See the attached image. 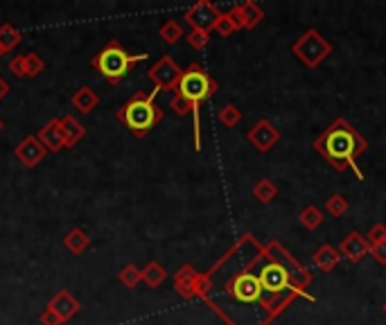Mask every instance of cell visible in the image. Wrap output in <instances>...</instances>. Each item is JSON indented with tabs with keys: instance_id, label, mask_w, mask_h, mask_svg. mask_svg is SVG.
<instances>
[{
	"instance_id": "8",
	"label": "cell",
	"mask_w": 386,
	"mask_h": 325,
	"mask_svg": "<svg viewBox=\"0 0 386 325\" xmlns=\"http://www.w3.org/2000/svg\"><path fill=\"white\" fill-rule=\"evenodd\" d=\"M147 77L154 84V91H158V93L177 91V86L183 77V68L170 55H163L152 68L147 70Z\"/></svg>"
},
{
	"instance_id": "22",
	"label": "cell",
	"mask_w": 386,
	"mask_h": 325,
	"mask_svg": "<svg viewBox=\"0 0 386 325\" xmlns=\"http://www.w3.org/2000/svg\"><path fill=\"white\" fill-rule=\"evenodd\" d=\"M165 278H167V271H165L163 265H160V262H156V260L147 262V267L143 269V282L147 287L156 290V287H160V285L165 282Z\"/></svg>"
},
{
	"instance_id": "21",
	"label": "cell",
	"mask_w": 386,
	"mask_h": 325,
	"mask_svg": "<svg viewBox=\"0 0 386 325\" xmlns=\"http://www.w3.org/2000/svg\"><path fill=\"white\" fill-rule=\"evenodd\" d=\"M61 129H64L66 149H72L86 136V127L75 116H70V114L61 118Z\"/></svg>"
},
{
	"instance_id": "33",
	"label": "cell",
	"mask_w": 386,
	"mask_h": 325,
	"mask_svg": "<svg viewBox=\"0 0 386 325\" xmlns=\"http://www.w3.org/2000/svg\"><path fill=\"white\" fill-rule=\"evenodd\" d=\"M368 244L375 246V244H384L386 242V224H373V228L368 231Z\"/></svg>"
},
{
	"instance_id": "23",
	"label": "cell",
	"mask_w": 386,
	"mask_h": 325,
	"mask_svg": "<svg viewBox=\"0 0 386 325\" xmlns=\"http://www.w3.org/2000/svg\"><path fill=\"white\" fill-rule=\"evenodd\" d=\"M21 41H23L21 30H16L11 23L0 25V48H3V53H11V50H16V45Z\"/></svg>"
},
{
	"instance_id": "11",
	"label": "cell",
	"mask_w": 386,
	"mask_h": 325,
	"mask_svg": "<svg viewBox=\"0 0 386 325\" xmlns=\"http://www.w3.org/2000/svg\"><path fill=\"white\" fill-rule=\"evenodd\" d=\"M246 138H248V143H251L258 149L260 154H267V152H271V149L278 145L280 131H278V127L271 120L263 118L260 122H255L251 129H248Z\"/></svg>"
},
{
	"instance_id": "3",
	"label": "cell",
	"mask_w": 386,
	"mask_h": 325,
	"mask_svg": "<svg viewBox=\"0 0 386 325\" xmlns=\"http://www.w3.org/2000/svg\"><path fill=\"white\" fill-rule=\"evenodd\" d=\"M147 55H129L127 50L120 45V41L111 39L99 53L91 59V66L102 75V77L111 84L118 86L127 75L131 72V68L138 64V61H145Z\"/></svg>"
},
{
	"instance_id": "31",
	"label": "cell",
	"mask_w": 386,
	"mask_h": 325,
	"mask_svg": "<svg viewBox=\"0 0 386 325\" xmlns=\"http://www.w3.org/2000/svg\"><path fill=\"white\" fill-rule=\"evenodd\" d=\"M45 70V61L36 55V53H28L25 55V72H28V77H39V75Z\"/></svg>"
},
{
	"instance_id": "18",
	"label": "cell",
	"mask_w": 386,
	"mask_h": 325,
	"mask_svg": "<svg viewBox=\"0 0 386 325\" xmlns=\"http://www.w3.org/2000/svg\"><path fill=\"white\" fill-rule=\"evenodd\" d=\"M312 262H314V267L321 269L323 273H330L332 269H337V265L341 262V253H339L337 246L321 244L312 255Z\"/></svg>"
},
{
	"instance_id": "35",
	"label": "cell",
	"mask_w": 386,
	"mask_h": 325,
	"mask_svg": "<svg viewBox=\"0 0 386 325\" xmlns=\"http://www.w3.org/2000/svg\"><path fill=\"white\" fill-rule=\"evenodd\" d=\"M39 323H41V325H64V321H61V316H59L57 312H55L53 307H50V305H45V309L41 312Z\"/></svg>"
},
{
	"instance_id": "5",
	"label": "cell",
	"mask_w": 386,
	"mask_h": 325,
	"mask_svg": "<svg viewBox=\"0 0 386 325\" xmlns=\"http://www.w3.org/2000/svg\"><path fill=\"white\" fill-rule=\"evenodd\" d=\"M265 253H267V258L269 260H273V262H280V265H285L287 267V271H290V278H292V285H294V290L301 294L303 298H309V301H314L312 296L307 294V287L312 285V273H309L301 262H298L287 248H285L280 242H269L267 246H265Z\"/></svg>"
},
{
	"instance_id": "29",
	"label": "cell",
	"mask_w": 386,
	"mask_h": 325,
	"mask_svg": "<svg viewBox=\"0 0 386 325\" xmlns=\"http://www.w3.org/2000/svg\"><path fill=\"white\" fill-rule=\"evenodd\" d=\"M348 208H351V204H348V199L339 192H334L326 199V212L332 217H343Z\"/></svg>"
},
{
	"instance_id": "28",
	"label": "cell",
	"mask_w": 386,
	"mask_h": 325,
	"mask_svg": "<svg viewBox=\"0 0 386 325\" xmlns=\"http://www.w3.org/2000/svg\"><path fill=\"white\" fill-rule=\"evenodd\" d=\"M217 120H219L226 129H235V127H238V124L242 122V111H240L238 106H235V104H226V106H221V109H219Z\"/></svg>"
},
{
	"instance_id": "9",
	"label": "cell",
	"mask_w": 386,
	"mask_h": 325,
	"mask_svg": "<svg viewBox=\"0 0 386 325\" xmlns=\"http://www.w3.org/2000/svg\"><path fill=\"white\" fill-rule=\"evenodd\" d=\"M260 282H263V290L271 296H280L282 292H292L296 296H301L292 285V278H290V271L285 265H280V262H273L269 260V265H265L263 269H260Z\"/></svg>"
},
{
	"instance_id": "19",
	"label": "cell",
	"mask_w": 386,
	"mask_h": 325,
	"mask_svg": "<svg viewBox=\"0 0 386 325\" xmlns=\"http://www.w3.org/2000/svg\"><path fill=\"white\" fill-rule=\"evenodd\" d=\"M70 104L79 111L82 116H89L91 111L97 109L99 104V95L91 89V86H79L77 91H75V95L70 97Z\"/></svg>"
},
{
	"instance_id": "6",
	"label": "cell",
	"mask_w": 386,
	"mask_h": 325,
	"mask_svg": "<svg viewBox=\"0 0 386 325\" xmlns=\"http://www.w3.org/2000/svg\"><path fill=\"white\" fill-rule=\"evenodd\" d=\"M292 53L296 55V59H301L307 68H316L332 55V43H328L326 36L319 30H307L301 39L294 41Z\"/></svg>"
},
{
	"instance_id": "32",
	"label": "cell",
	"mask_w": 386,
	"mask_h": 325,
	"mask_svg": "<svg viewBox=\"0 0 386 325\" xmlns=\"http://www.w3.org/2000/svg\"><path fill=\"white\" fill-rule=\"evenodd\" d=\"M185 39H188L190 48H194V50H204V48L210 43V32H204V30H190Z\"/></svg>"
},
{
	"instance_id": "20",
	"label": "cell",
	"mask_w": 386,
	"mask_h": 325,
	"mask_svg": "<svg viewBox=\"0 0 386 325\" xmlns=\"http://www.w3.org/2000/svg\"><path fill=\"white\" fill-rule=\"evenodd\" d=\"M89 246H91V235L82 226H75L64 235V248L70 251L72 255H82Z\"/></svg>"
},
{
	"instance_id": "34",
	"label": "cell",
	"mask_w": 386,
	"mask_h": 325,
	"mask_svg": "<svg viewBox=\"0 0 386 325\" xmlns=\"http://www.w3.org/2000/svg\"><path fill=\"white\" fill-rule=\"evenodd\" d=\"M9 72L14 75V77H28V72H25V55L11 57V61H9Z\"/></svg>"
},
{
	"instance_id": "37",
	"label": "cell",
	"mask_w": 386,
	"mask_h": 325,
	"mask_svg": "<svg viewBox=\"0 0 386 325\" xmlns=\"http://www.w3.org/2000/svg\"><path fill=\"white\" fill-rule=\"evenodd\" d=\"M9 91H11V86H9L3 77H0V102H3V99L9 95Z\"/></svg>"
},
{
	"instance_id": "25",
	"label": "cell",
	"mask_w": 386,
	"mask_h": 325,
	"mask_svg": "<svg viewBox=\"0 0 386 325\" xmlns=\"http://www.w3.org/2000/svg\"><path fill=\"white\" fill-rule=\"evenodd\" d=\"M253 197L258 199L260 204H271L273 199L278 197V187L271 179H260L255 185H253Z\"/></svg>"
},
{
	"instance_id": "1",
	"label": "cell",
	"mask_w": 386,
	"mask_h": 325,
	"mask_svg": "<svg viewBox=\"0 0 386 325\" xmlns=\"http://www.w3.org/2000/svg\"><path fill=\"white\" fill-rule=\"evenodd\" d=\"M312 147L330 162L332 170H353L355 177L364 181V174L359 170L357 160L368 149V141L362 138L359 131L346 118H337L332 124H328L326 131L319 136Z\"/></svg>"
},
{
	"instance_id": "39",
	"label": "cell",
	"mask_w": 386,
	"mask_h": 325,
	"mask_svg": "<svg viewBox=\"0 0 386 325\" xmlns=\"http://www.w3.org/2000/svg\"><path fill=\"white\" fill-rule=\"evenodd\" d=\"M3 55H5V53H3V48H0V57H3Z\"/></svg>"
},
{
	"instance_id": "14",
	"label": "cell",
	"mask_w": 386,
	"mask_h": 325,
	"mask_svg": "<svg viewBox=\"0 0 386 325\" xmlns=\"http://www.w3.org/2000/svg\"><path fill=\"white\" fill-rule=\"evenodd\" d=\"M231 14H233L235 21H238L240 30H253L255 25L263 23V18H265V9L260 7L258 3H253V0H246V3L235 5V7L231 9Z\"/></svg>"
},
{
	"instance_id": "10",
	"label": "cell",
	"mask_w": 386,
	"mask_h": 325,
	"mask_svg": "<svg viewBox=\"0 0 386 325\" xmlns=\"http://www.w3.org/2000/svg\"><path fill=\"white\" fill-rule=\"evenodd\" d=\"M219 16H221V11L213 3H208V0H199V3L185 9V14H183L185 23H188L192 30H204V32H213Z\"/></svg>"
},
{
	"instance_id": "4",
	"label": "cell",
	"mask_w": 386,
	"mask_h": 325,
	"mask_svg": "<svg viewBox=\"0 0 386 325\" xmlns=\"http://www.w3.org/2000/svg\"><path fill=\"white\" fill-rule=\"evenodd\" d=\"M217 89H219L217 82L204 70L202 64H190L183 70V77L177 86V91H174V95L185 97L194 106H202L206 99H210L217 93Z\"/></svg>"
},
{
	"instance_id": "13",
	"label": "cell",
	"mask_w": 386,
	"mask_h": 325,
	"mask_svg": "<svg viewBox=\"0 0 386 325\" xmlns=\"http://www.w3.org/2000/svg\"><path fill=\"white\" fill-rule=\"evenodd\" d=\"M339 253L341 258H346L348 262H359L362 258H366L370 253V244L366 240V235H362L359 231H351L343 240L339 242Z\"/></svg>"
},
{
	"instance_id": "27",
	"label": "cell",
	"mask_w": 386,
	"mask_h": 325,
	"mask_svg": "<svg viewBox=\"0 0 386 325\" xmlns=\"http://www.w3.org/2000/svg\"><path fill=\"white\" fill-rule=\"evenodd\" d=\"M118 280L127 287V290H136L143 282V269H138L136 265H124L118 273Z\"/></svg>"
},
{
	"instance_id": "15",
	"label": "cell",
	"mask_w": 386,
	"mask_h": 325,
	"mask_svg": "<svg viewBox=\"0 0 386 325\" xmlns=\"http://www.w3.org/2000/svg\"><path fill=\"white\" fill-rule=\"evenodd\" d=\"M36 138H39L41 145L53 154H59L61 149H66L64 129H61V118H53L50 122H45V127H41V131L36 133Z\"/></svg>"
},
{
	"instance_id": "7",
	"label": "cell",
	"mask_w": 386,
	"mask_h": 325,
	"mask_svg": "<svg viewBox=\"0 0 386 325\" xmlns=\"http://www.w3.org/2000/svg\"><path fill=\"white\" fill-rule=\"evenodd\" d=\"M224 292H226L233 301H238L242 305H260V301L265 298L260 276H255V273H251L248 269L231 276L226 285H224Z\"/></svg>"
},
{
	"instance_id": "24",
	"label": "cell",
	"mask_w": 386,
	"mask_h": 325,
	"mask_svg": "<svg viewBox=\"0 0 386 325\" xmlns=\"http://www.w3.org/2000/svg\"><path fill=\"white\" fill-rule=\"evenodd\" d=\"M298 221H301L307 231H314L326 221V215H323V210L319 206H305L301 210V215H298Z\"/></svg>"
},
{
	"instance_id": "16",
	"label": "cell",
	"mask_w": 386,
	"mask_h": 325,
	"mask_svg": "<svg viewBox=\"0 0 386 325\" xmlns=\"http://www.w3.org/2000/svg\"><path fill=\"white\" fill-rule=\"evenodd\" d=\"M50 307H53L57 314L61 316V321L64 323H68L72 316H77L79 314V309H82V305H79V301L75 298L70 292H66V290H59L55 296H53V301L48 303Z\"/></svg>"
},
{
	"instance_id": "12",
	"label": "cell",
	"mask_w": 386,
	"mask_h": 325,
	"mask_svg": "<svg viewBox=\"0 0 386 325\" xmlns=\"http://www.w3.org/2000/svg\"><path fill=\"white\" fill-rule=\"evenodd\" d=\"M14 156L23 162L28 170H34L39 162L48 156V149L41 145V141L36 136H25V138L16 145Z\"/></svg>"
},
{
	"instance_id": "40",
	"label": "cell",
	"mask_w": 386,
	"mask_h": 325,
	"mask_svg": "<svg viewBox=\"0 0 386 325\" xmlns=\"http://www.w3.org/2000/svg\"><path fill=\"white\" fill-rule=\"evenodd\" d=\"M384 314H386V303H384Z\"/></svg>"
},
{
	"instance_id": "30",
	"label": "cell",
	"mask_w": 386,
	"mask_h": 325,
	"mask_svg": "<svg viewBox=\"0 0 386 325\" xmlns=\"http://www.w3.org/2000/svg\"><path fill=\"white\" fill-rule=\"evenodd\" d=\"M238 30H240V25H238V21L233 18L231 11H226V14H221L219 21H217V25H215V32L221 36V39H228V36H233Z\"/></svg>"
},
{
	"instance_id": "38",
	"label": "cell",
	"mask_w": 386,
	"mask_h": 325,
	"mask_svg": "<svg viewBox=\"0 0 386 325\" xmlns=\"http://www.w3.org/2000/svg\"><path fill=\"white\" fill-rule=\"evenodd\" d=\"M3 127H5V122H3V118H0V131H3Z\"/></svg>"
},
{
	"instance_id": "26",
	"label": "cell",
	"mask_w": 386,
	"mask_h": 325,
	"mask_svg": "<svg viewBox=\"0 0 386 325\" xmlns=\"http://www.w3.org/2000/svg\"><path fill=\"white\" fill-rule=\"evenodd\" d=\"M158 36L163 39L167 45H174V43H179L183 36H185V32H183V28H181V23H177V21H165L163 25H160V30H158Z\"/></svg>"
},
{
	"instance_id": "36",
	"label": "cell",
	"mask_w": 386,
	"mask_h": 325,
	"mask_svg": "<svg viewBox=\"0 0 386 325\" xmlns=\"http://www.w3.org/2000/svg\"><path fill=\"white\" fill-rule=\"evenodd\" d=\"M370 255L375 258L380 265L386 267V242L384 244H375V246H370Z\"/></svg>"
},
{
	"instance_id": "17",
	"label": "cell",
	"mask_w": 386,
	"mask_h": 325,
	"mask_svg": "<svg viewBox=\"0 0 386 325\" xmlns=\"http://www.w3.org/2000/svg\"><path fill=\"white\" fill-rule=\"evenodd\" d=\"M197 273L192 265H183L177 273H174V290H177V294L181 298H185V301H190V298H194V280H197Z\"/></svg>"
},
{
	"instance_id": "2",
	"label": "cell",
	"mask_w": 386,
	"mask_h": 325,
	"mask_svg": "<svg viewBox=\"0 0 386 325\" xmlns=\"http://www.w3.org/2000/svg\"><path fill=\"white\" fill-rule=\"evenodd\" d=\"M156 95L158 91H152V93L140 91L131 95L127 102L116 111L118 122H122L136 138H145L156 124L163 122V109L156 106Z\"/></svg>"
}]
</instances>
